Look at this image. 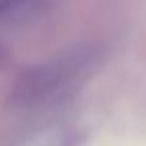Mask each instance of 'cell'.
Wrapping results in <instances>:
<instances>
[{
  "instance_id": "cell-1",
  "label": "cell",
  "mask_w": 146,
  "mask_h": 146,
  "mask_svg": "<svg viewBox=\"0 0 146 146\" xmlns=\"http://www.w3.org/2000/svg\"><path fill=\"white\" fill-rule=\"evenodd\" d=\"M82 68V60L78 58H70V60H62V62H54L46 68L36 70L24 84H22V98H26L28 102H38V98H44L54 92H58L60 88L66 86V82H70V78H74L78 74V70Z\"/></svg>"
},
{
  "instance_id": "cell-2",
  "label": "cell",
  "mask_w": 146,
  "mask_h": 146,
  "mask_svg": "<svg viewBox=\"0 0 146 146\" xmlns=\"http://www.w3.org/2000/svg\"><path fill=\"white\" fill-rule=\"evenodd\" d=\"M24 2H26V0H0V14H6L10 10H16Z\"/></svg>"
}]
</instances>
